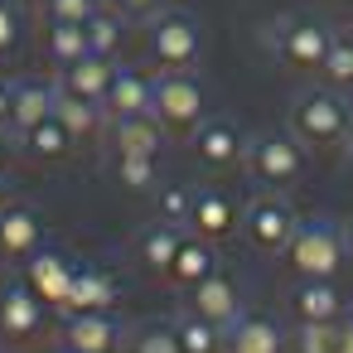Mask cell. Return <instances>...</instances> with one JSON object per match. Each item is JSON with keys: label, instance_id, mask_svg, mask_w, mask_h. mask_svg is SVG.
<instances>
[{"label": "cell", "instance_id": "1", "mask_svg": "<svg viewBox=\"0 0 353 353\" xmlns=\"http://www.w3.org/2000/svg\"><path fill=\"white\" fill-rule=\"evenodd\" d=\"M290 131L305 150H339L353 141V107L334 88H305L290 102Z\"/></svg>", "mask_w": 353, "mask_h": 353}, {"label": "cell", "instance_id": "2", "mask_svg": "<svg viewBox=\"0 0 353 353\" xmlns=\"http://www.w3.org/2000/svg\"><path fill=\"white\" fill-rule=\"evenodd\" d=\"M285 261L300 281H334L348 266V237L329 218H305L285 247Z\"/></svg>", "mask_w": 353, "mask_h": 353}, {"label": "cell", "instance_id": "3", "mask_svg": "<svg viewBox=\"0 0 353 353\" xmlns=\"http://www.w3.org/2000/svg\"><path fill=\"white\" fill-rule=\"evenodd\" d=\"M247 174L261 184V189H295L305 179V145L295 141V131H261L247 141V155H242Z\"/></svg>", "mask_w": 353, "mask_h": 353}, {"label": "cell", "instance_id": "4", "mask_svg": "<svg viewBox=\"0 0 353 353\" xmlns=\"http://www.w3.org/2000/svg\"><path fill=\"white\" fill-rule=\"evenodd\" d=\"M203 83L194 73H160L155 78V97H150V117L160 121L165 136H194L203 121Z\"/></svg>", "mask_w": 353, "mask_h": 353}, {"label": "cell", "instance_id": "5", "mask_svg": "<svg viewBox=\"0 0 353 353\" xmlns=\"http://www.w3.org/2000/svg\"><path fill=\"white\" fill-rule=\"evenodd\" d=\"M203 54V30L184 10H160L150 20V63L160 73H189Z\"/></svg>", "mask_w": 353, "mask_h": 353}, {"label": "cell", "instance_id": "6", "mask_svg": "<svg viewBox=\"0 0 353 353\" xmlns=\"http://www.w3.org/2000/svg\"><path fill=\"white\" fill-rule=\"evenodd\" d=\"M295 228H300V218H295V208L285 203V194H276V189H261V194L242 208V232H247L252 252H261V256H285Z\"/></svg>", "mask_w": 353, "mask_h": 353}, {"label": "cell", "instance_id": "7", "mask_svg": "<svg viewBox=\"0 0 353 353\" xmlns=\"http://www.w3.org/2000/svg\"><path fill=\"white\" fill-rule=\"evenodd\" d=\"M334 39L339 34L324 20H314V15H285L276 25V54L295 73H319L324 59H329V49H334Z\"/></svg>", "mask_w": 353, "mask_h": 353}, {"label": "cell", "instance_id": "8", "mask_svg": "<svg viewBox=\"0 0 353 353\" xmlns=\"http://www.w3.org/2000/svg\"><path fill=\"white\" fill-rule=\"evenodd\" d=\"M184 310H194L199 319L228 329V324L242 319V290H237V281H228L223 271H213V276H203L194 290H184Z\"/></svg>", "mask_w": 353, "mask_h": 353}, {"label": "cell", "instance_id": "9", "mask_svg": "<svg viewBox=\"0 0 353 353\" xmlns=\"http://www.w3.org/2000/svg\"><path fill=\"white\" fill-rule=\"evenodd\" d=\"M44 319H49V305L25 281H10L6 290H0V339H10V343L34 339L44 329Z\"/></svg>", "mask_w": 353, "mask_h": 353}, {"label": "cell", "instance_id": "10", "mask_svg": "<svg viewBox=\"0 0 353 353\" xmlns=\"http://www.w3.org/2000/svg\"><path fill=\"white\" fill-rule=\"evenodd\" d=\"M189 145H194L199 165H208V170H232L247 155V141H242V131L228 117H203L199 131L189 136Z\"/></svg>", "mask_w": 353, "mask_h": 353}, {"label": "cell", "instance_id": "11", "mask_svg": "<svg viewBox=\"0 0 353 353\" xmlns=\"http://www.w3.org/2000/svg\"><path fill=\"white\" fill-rule=\"evenodd\" d=\"M73 261L63 256V252H54V247H39L34 256H25V271H20V281L49 305V310H59L63 305V295H68V285H73Z\"/></svg>", "mask_w": 353, "mask_h": 353}, {"label": "cell", "instance_id": "12", "mask_svg": "<svg viewBox=\"0 0 353 353\" xmlns=\"http://www.w3.org/2000/svg\"><path fill=\"white\" fill-rule=\"evenodd\" d=\"M117 276L107 271V266H78L73 271V285H68V295H63V314H112V305H117Z\"/></svg>", "mask_w": 353, "mask_h": 353}, {"label": "cell", "instance_id": "13", "mask_svg": "<svg viewBox=\"0 0 353 353\" xmlns=\"http://www.w3.org/2000/svg\"><path fill=\"white\" fill-rule=\"evenodd\" d=\"M242 213L223 189H194V213H189V232L203 242H228L237 232Z\"/></svg>", "mask_w": 353, "mask_h": 353}, {"label": "cell", "instance_id": "14", "mask_svg": "<svg viewBox=\"0 0 353 353\" xmlns=\"http://www.w3.org/2000/svg\"><path fill=\"white\" fill-rule=\"evenodd\" d=\"M150 97H155V78H145L141 68H117L107 97H102L107 126L112 121H126V117H150Z\"/></svg>", "mask_w": 353, "mask_h": 353}, {"label": "cell", "instance_id": "15", "mask_svg": "<svg viewBox=\"0 0 353 353\" xmlns=\"http://www.w3.org/2000/svg\"><path fill=\"white\" fill-rule=\"evenodd\" d=\"M285 310H290L295 324H334L343 314V295H339L334 281H295Z\"/></svg>", "mask_w": 353, "mask_h": 353}, {"label": "cell", "instance_id": "16", "mask_svg": "<svg viewBox=\"0 0 353 353\" xmlns=\"http://www.w3.org/2000/svg\"><path fill=\"white\" fill-rule=\"evenodd\" d=\"M218 271V242H203V237H194V232H184V242H179V252H174V261H170V271H165V285H174V290H194L203 276H213Z\"/></svg>", "mask_w": 353, "mask_h": 353}, {"label": "cell", "instance_id": "17", "mask_svg": "<svg viewBox=\"0 0 353 353\" xmlns=\"http://www.w3.org/2000/svg\"><path fill=\"white\" fill-rule=\"evenodd\" d=\"M223 353H285V329L266 314H242L223 329Z\"/></svg>", "mask_w": 353, "mask_h": 353}, {"label": "cell", "instance_id": "18", "mask_svg": "<svg viewBox=\"0 0 353 353\" xmlns=\"http://www.w3.org/2000/svg\"><path fill=\"white\" fill-rule=\"evenodd\" d=\"M44 247V223L34 208H20L10 203L6 213H0V256H10V261H25Z\"/></svg>", "mask_w": 353, "mask_h": 353}, {"label": "cell", "instance_id": "19", "mask_svg": "<svg viewBox=\"0 0 353 353\" xmlns=\"http://www.w3.org/2000/svg\"><path fill=\"white\" fill-rule=\"evenodd\" d=\"M54 92H59V83H39V78L10 83V136H25L30 126L54 117Z\"/></svg>", "mask_w": 353, "mask_h": 353}, {"label": "cell", "instance_id": "20", "mask_svg": "<svg viewBox=\"0 0 353 353\" xmlns=\"http://www.w3.org/2000/svg\"><path fill=\"white\" fill-rule=\"evenodd\" d=\"M63 343L73 353H117L121 348V324L112 314H68L63 319Z\"/></svg>", "mask_w": 353, "mask_h": 353}, {"label": "cell", "instance_id": "21", "mask_svg": "<svg viewBox=\"0 0 353 353\" xmlns=\"http://www.w3.org/2000/svg\"><path fill=\"white\" fill-rule=\"evenodd\" d=\"M184 232H189V228H174V223H165V218L145 223V228L136 232V261H141L150 276H160V281H165V271H170L174 252H179V242H184Z\"/></svg>", "mask_w": 353, "mask_h": 353}, {"label": "cell", "instance_id": "22", "mask_svg": "<svg viewBox=\"0 0 353 353\" xmlns=\"http://www.w3.org/2000/svg\"><path fill=\"white\" fill-rule=\"evenodd\" d=\"M112 78H117V59H107V54H83L78 63L59 68V88H68V92H78L88 102H102Z\"/></svg>", "mask_w": 353, "mask_h": 353}, {"label": "cell", "instance_id": "23", "mask_svg": "<svg viewBox=\"0 0 353 353\" xmlns=\"http://www.w3.org/2000/svg\"><path fill=\"white\" fill-rule=\"evenodd\" d=\"M54 117L68 126V136H73V141H78V136H97V131L107 126L102 102H88V97H78V92H68V88H59V92H54Z\"/></svg>", "mask_w": 353, "mask_h": 353}, {"label": "cell", "instance_id": "24", "mask_svg": "<svg viewBox=\"0 0 353 353\" xmlns=\"http://www.w3.org/2000/svg\"><path fill=\"white\" fill-rule=\"evenodd\" d=\"M165 145V131L155 117H126V121H112V150L117 155H160Z\"/></svg>", "mask_w": 353, "mask_h": 353}, {"label": "cell", "instance_id": "25", "mask_svg": "<svg viewBox=\"0 0 353 353\" xmlns=\"http://www.w3.org/2000/svg\"><path fill=\"white\" fill-rule=\"evenodd\" d=\"M20 145H25V155H30V160L54 165V160H63V155L73 150V136H68V126H63L59 117H44L39 126H30V131L20 136Z\"/></svg>", "mask_w": 353, "mask_h": 353}, {"label": "cell", "instance_id": "26", "mask_svg": "<svg viewBox=\"0 0 353 353\" xmlns=\"http://www.w3.org/2000/svg\"><path fill=\"white\" fill-rule=\"evenodd\" d=\"M170 329L179 339V353H223V329L208 324V319H199L194 310H179L170 319Z\"/></svg>", "mask_w": 353, "mask_h": 353}, {"label": "cell", "instance_id": "27", "mask_svg": "<svg viewBox=\"0 0 353 353\" xmlns=\"http://www.w3.org/2000/svg\"><path fill=\"white\" fill-rule=\"evenodd\" d=\"M44 49H49V59H54L59 68L78 63L83 54H92V44H88V25H63V20H49Z\"/></svg>", "mask_w": 353, "mask_h": 353}, {"label": "cell", "instance_id": "28", "mask_svg": "<svg viewBox=\"0 0 353 353\" xmlns=\"http://www.w3.org/2000/svg\"><path fill=\"white\" fill-rule=\"evenodd\" d=\"M121 34H126V15L117 10V6H102L92 20H88V44H92V54H117L121 49Z\"/></svg>", "mask_w": 353, "mask_h": 353}, {"label": "cell", "instance_id": "29", "mask_svg": "<svg viewBox=\"0 0 353 353\" xmlns=\"http://www.w3.org/2000/svg\"><path fill=\"white\" fill-rule=\"evenodd\" d=\"M117 184L131 189V194H150V189H160L155 155H117Z\"/></svg>", "mask_w": 353, "mask_h": 353}, {"label": "cell", "instance_id": "30", "mask_svg": "<svg viewBox=\"0 0 353 353\" xmlns=\"http://www.w3.org/2000/svg\"><path fill=\"white\" fill-rule=\"evenodd\" d=\"M295 353H348L339 319L334 324H295Z\"/></svg>", "mask_w": 353, "mask_h": 353}, {"label": "cell", "instance_id": "31", "mask_svg": "<svg viewBox=\"0 0 353 353\" xmlns=\"http://www.w3.org/2000/svg\"><path fill=\"white\" fill-rule=\"evenodd\" d=\"M155 203H160L155 218H165V223H174V228H189V213H194V189H189V184H165V189H155Z\"/></svg>", "mask_w": 353, "mask_h": 353}, {"label": "cell", "instance_id": "32", "mask_svg": "<svg viewBox=\"0 0 353 353\" xmlns=\"http://www.w3.org/2000/svg\"><path fill=\"white\" fill-rule=\"evenodd\" d=\"M319 78H324V88H334V92L353 88V39H334V49H329Z\"/></svg>", "mask_w": 353, "mask_h": 353}, {"label": "cell", "instance_id": "33", "mask_svg": "<svg viewBox=\"0 0 353 353\" xmlns=\"http://www.w3.org/2000/svg\"><path fill=\"white\" fill-rule=\"evenodd\" d=\"M131 353H179V339H174L170 319H155V324L136 329V339H131Z\"/></svg>", "mask_w": 353, "mask_h": 353}, {"label": "cell", "instance_id": "34", "mask_svg": "<svg viewBox=\"0 0 353 353\" xmlns=\"http://www.w3.org/2000/svg\"><path fill=\"white\" fill-rule=\"evenodd\" d=\"M25 39V15H20V0H0V59H10Z\"/></svg>", "mask_w": 353, "mask_h": 353}, {"label": "cell", "instance_id": "35", "mask_svg": "<svg viewBox=\"0 0 353 353\" xmlns=\"http://www.w3.org/2000/svg\"><path fill=\"white\" fill-rule=\"evenodd\" d=\"M44 10H49V20H63V25H88V20L102 10V0H44Z\"/></svg>", "mask_w": 353, "mask_h": 353}, {"label": "cell", "instance_id": "36", "mask_svg": "<svg viewBox=\"0 0 353 353\" xmlns=\"http://www.w3.org/2000/svg\"><path fill=\"white\" fill-rule=\"evenodd\" d=\"M117 10H121L126 20H155V15L165 10V0H117Z\"/></svg>", "mask_w": 353, "mask_h": 353}, {"label": "cell", "instance_id": "37", "mask_svg": "<svg viewBox=\"0 0 353 353\" xmlns=\"http://www.w3.org/2000/svg\"><path fill=\"white\" fill-rule=\"evenodd\" d=\"M0 131H10V83H0Z\"/></svg>", "mask_w": 353, "mask_h": 353}, {"label": "cell", "instance_id": "38", "mask_svg": "<svg viewBox=\"0 0 353 353\" xmlns=\"http://www.w3.org/2000/svg\"><path fill=\"white\" fill-rule=\"evenodd\" d=\"M10 160H15V150H10V131H0V179H6Z\"/></svg>", "mask_w": 353, "mask_h": 353}, {"label": "cell", "instance_id": "39", "mask_svg": "<svg viewBox=\"0 0 353 353\" xmlns=\"http://www.w3.org/2000/svg\"><path fill=\"white\" fill-rule=\"evenodd\" d=\"M339 329H343V343H348V353H353V314H339Z\"/></svg>", "mask_w": 353, "mask_h": 353}, {"label": "cell", "instance_id": "40", "mask_svg": "<svg viewBox=\"0 0 353 353\" xmlns=\"http://www.w3.org/2000/svg\"><path fill=\"white\" fill-rule=\"evenodd\" d=\"M10 208V194H6V184H0V213H6Z\"/></svg>", "mask_w": 353, "mask_h": 353}, {"label": "cell", "instance_id": "41", "mask_svg": "<svg viewBox=\"0 0 353 353\" xmlns=\"http://www.w3.org/2000/svg\"><path fill=\"white\" fill-rule=\"evenodd\" d=\"M343 237H348V256H353V223H348V228H343Z\"/></svg>", "mask_w": 353, "mask_h": 353}, {"label": "cell", "instance_id": "42", "mask_svg": "<svg viewBox=\"0 0 353 353\" xmlns=\"http://www.w3.org/2000/svg\"><path fill=\"white\" fill-rule=\"evenodd\" d=\"M20 6H44V0H20Z\"/></svg>", "mask_w": 353, "mask_h": 353}, {"label": "cell", "instance_id": "43", "mask_svg": "<svg viewBox=\"0 0 353 353\" xmlns=\"http://www.w3.org/2000/svg\"><path fill=\"white\" fill-rule=\"evenodd\" d=\"M54 353H73V348H68V343H63V348H54Z\"/></svg>", "mask_w": 353, "mask_h": 353}]
</instances>
